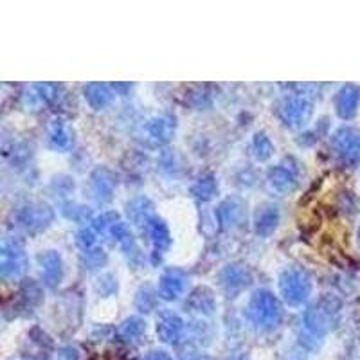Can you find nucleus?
Segmentation results:
<instances>
[{
  "mask_svg": "<svg viewBox=\"0 0 360 360\" xmlns=\"http://www.w3.org/2000/svg\"><path fill=\"white\" fill-rule=\"evenodd\" d=\"M277 222V213L274 211L272 207L268 211H261V215H258V231H263V225H268V229L276 227Z\"/></svg>",
  "mask_w": 360,
  "mask_h": 360,
  "instance_id": "2eb2a0df",
  "label": "nucleus"
},
{
  "mask_svg": "<svg viewBox=\"0 0 360 360\" xmlns=\"http://www.w3.org/2000/svg\"><path fill=\"white\" fill-rule=\"evenodd\" d=\"M145 325L139 319H128L123 326H121V335L124 338H137L142 334Z\"/></svg>",
  "mask_w": 360,
  "mask_h": 360,
  "instance_id": "4468645a",
  "label": "nucleus"
},
{
  "mask_svg": "<svg viewBox=\"0 0 360 360\" xmlns=\"http://www.w3.org/2000/svg\"><path fill=\"white\" fill-rule=\"evenodd\" d=\"M359 103H360V90L357 87H353V85L344 87L343 90L338 92L337 99H335L338 115L344 119L352 117V115L355 114Z\"/></svg>",
  "mask_w": 360,
  "mask_h": 360,
  "instance_id": "20e7f679",
  "label": "nucleus"
},
{
  "mask_svg": "<svg viewBox=\"0 0 360 360\" xmlns=\"http://www.w3.org/2000/svg\"><path fill=\"white\" fill-rule=\"evenodd\" d=\"M87 97L94 106H103L110 101V92L105 85H90Z\"/></svg>",
  "mask_w": 360,
  "mask_h": 360,
  "instance_id": "9d476101",
  "label": "nucleus"
},
{
  "mask_svg": "<svg viewBox=\"0 0 360 360\" xmlns=\"http://www.w3.org/2000/svg\"><path fill=\"white\" fill-rule=\"evenodd\" d=\"M283 112H285V117L286 121H290V124H301L310 117L312 108H310V103L304 101V99H290Z\"/></svg>",
  "mask_w": 360,
  "mask_h": 360,
  "instance_id": "0eeeda50",
  "label": "nucleus"
},
{
  "mask_svg": "<svg viewBox=\"0 0 360 360\" xmlns=\"http://www.w3.org/2000/svg\"><path fill=\"white\" fill-rule=\"evenodd\" d=\"M281 292L290 304H299L306 299L308 292H310V283L306 281L303 274L290 270L281 277Z\"/></svg>",
  "mask_w": 360,
  "mask_h": 360,
  "instance_id": "f03ea898",
  "label": "nucleus"
},
{
  "mask_svg": "<svg viewBox=\"0 0 360 360\" xmlns=\"http://www.w3.org/2000/svg\"><path fill=\"white\" fill-rule=\"evenodd\" d=\"M270 179H272L270 182H272L274 188L279 189V191H288V189L294 188V175L286 172V170H283V167H277L276 172H272Z\"/></svg>",
  "mask_w": 360,
  "mask_h": 360,
  "instance_id": "1a4fd4ad",
  "label": "nucleus"
},
{
  "mask_svg": "<svg viewBox=\"0 0 360 360\" xmlns=\"http://www.w3.org/2000/svg\"><path fill=\"white\" fill-rule=\"evenodd\" d=\"M51 141L56 146H65L69 142V137H67V128L62 121H53V126H51Z\"/></svg>",
  "mask_w": 360,
  "mask_h": 360,
  "instance_id": "ddd939ff",
  "label": "nucleus"
},
{
  "mask_svg": "<svg viewBox=\"0 0 360 360\" xmlns=\"http://www.w3.org/2000/svg\"><path fill=\"white\" fill-rule=\"evenodd\" d=\"M200 191H198V197H204V198H211L213 197V191H215V182L213 180H200Z\"/></svg>",
  "mask_w": 360,
  "mask_h": 360,
  "instance_id": "dca6fc26",
  "label": "nucleus"
},
{
  "mask_svg": "<svg viewBox=\"0 0 360 360\" xmlns=\"http://www.w3.org/2000/svg\"><path fill=\"white\" fill-rule=\"evenodd\" d=\"M335 148L346 161H359L360 158V132L353 128H344L335 136Z\"/></svg>",
  "mask_w": 360,
  "mask_h": 360,
  "instance_id": "7ed1b4c3",
  "label": "nucleus"
},
{
  "mask_svg": "<svg viewBox=\"0 0 360 360\" xmlns=\"http://www.w3.org/2000/svg\"><path fill=\"white\" fill-rule=\"evenodd\" d=\"M249 313H251L254 322H258L259 326H272L279 319V308H277L276 299L270 294H265V292L256 294L252 297Z\"/></svg>",
  "mask_w": 360,
  "mask_h": 360,
  "instance_id": "f257e3e1",
  "label": "nucleus"
},
{
  "mask_svg": "<svg viewBox=\"0 0 360 360\" xmlns=\"http://www.w3.org/2000/svg\"><path fill=\"white\" fill-rule=\"evenodd\" d=\"M149 133L154 137L155 141H166L170 132H172V124L164 121V119H155L149 123Z\"/></svg>",
  "mask_w": 360,
  "mask_h": 360,
  "instance_id": "9b49d317",
  "label": "nucleus"
},
{
  "mask_svg": "<svg viewBox=\"0 0 360 360\" xmlns=\"http://www.w3.org/2000/svg\"><path fill=\"white\" fill-rule=\"evenodd\" d=\"M184 288V274L180 270H170L161 279V295L164 299H175Z\"/></svg>",
  "mask_w": 360,
  "mask_h": 360,
  "instance_id": "423d86ee",
  "label": "nucleus"
},
{
  "mask_svg": "<svg viewBox=\"0 0 360 360\" xmlns=\"http://www.w3.org/2000/svg\"><path fill=\"white\" fill-rule=\"evenodd\" d=\"M186 360H207L206 357H191V359H186Z\"/></svg>",
  "mask_w": 360,
  "mask_h": 360,
  "instance_id": "a211bd4d",
  "label": "nucleus"
},
{
  "mask_svg": "<svg viewBox=\"0 0 360 360\" xmlns=\"http://www.w3.org/2000/svg\"><path fill=\"white\" fill-rule=\"evenodd\" d=\"M9 268L13 274L22 270V252L17 251L15 247L11 251L8 247H4V252H2V270H4V274L9 272Z\"/></svg>",
  "mask_w": 360,
  "mask_h": 360,
  "instance_id": "6e6552de",
  "label": "nucleus"
},
{
  "mask_svg": "<svg viewBox=\"0 0 360 360\" xmlns=\"http://www.w3.org/2000/svg\"><path fill=\"white\" fill-rule=\"evenodd\" d=\"M182 329H184L182 321L175 316H164L157 325L158 337L163 338L164 343H170V344L179 341L180 335H182Z\"/></svg>",
  "mask_w": 360,
  "mask_h": 360,
  "instance_id": "39448f33",
  "label": "nucleus"
},
{
  "mask_svg": "<svg viewBox=\"0 0 360 360\" xmlns=\"http://www.w3.org/2000/svg\"><path fill=\"white\" fill-rule=\"evenodd\" d=\"M145 360H172L170 355H166L164 352H152Z\"/></svg>",
  "mask_w": 360,
  "mask_h": 360,
  "instance_id": "f3484780",
  "label": "nucleus"
},
{
  "mask_svg": "<svg viewBox=\"0 0 360 360\" xmlns=\"http://www.w3.org/2000/svg\"><path fill=\"white\" fill-rule=\"evenodd\" d=\"M152 238H154L155 245L158 249H163V247H166L170 243V234H167V229L163 222H155L152 225Z\"/></svg>",
  "mask_w": 360,
  "mask_h": 360,
  "instance_id": "f8f14e48",
  "label": "nucleus"
}]
</instances>
